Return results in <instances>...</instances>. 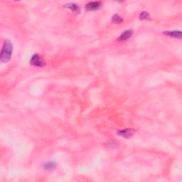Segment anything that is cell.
I'll return each mask as SVG.
<instances>
[{"mask_svg":"<svg viewBox=\"0 0 182 182\" xmlns=\"http://www.w3.org/2000/svg\"><path fill=\"white\" fill-rule=\"evenodd\" d=\"M13 46L9 39H5L1 51V61L3 63L9 62L12 56Z\"/></svg>","mask_w":182,"mask_h":182,"instance_id":"1","label":"cell"},{"mask_svg":"<svg viewBox=\"0 0 182 182\" xmlns=\"http://www.w3.org/2000/svg\"><path fill=\"white\" fill-rule=\"evenodd\" d=\"M30 63L33 66H37V67H43L45 65V62L42 57L38 54H34L31 57V60H30Z\"/></svg>","mask_w":182,"mask_h":182,"instance_id":"2","label":"cell"},{"mask_svg":"<svg viewBox=\"0 0 182 182\" xmlns=\"http://www.w3.org/2000/svg\"><path fill=\"white\" fill-rule=\"evenodd\" d=\"M135 130L130 129V128H126V129L118 130V135L120 137L124 138H130L135 134Z\"/></svg>","mask_w":182,"mask_h":182,"instance_id":"3","label":"cell"},{"mask_svg":"<svg viewBox=\"0 0 182 182\" xmlns=\"http://www.w3.org/2000/svg\"><path fill=\"white\" fill-rule=\"evenodd\" d=\"M101 1H91L86 4V9L88 11H94L99 9L101 6Z\"/></svg>","mask_w":182,"mask_h":182,"instance_id":"4","label":"cell"},{"mask_svg":"<svg viewBox=\"0 0 182 182\" xmlns=\"http://www.w3.org/2000/svg\"><path fill=\"white\" fill-rule=\"evenodd\" d=\"M132 34H133V31L132 30H127V31H124V32H123L121 34V35L118 37V41H126V40L129 39V38L131 37L132 36Z\"/></svg>","mask_w":182,"mask_h":182,"instance_id":"5","label":"cell"},{"mask_svg":"<svg viewBox=\"0 0 182 182\" xmlns=\"http://www.w3.org/2000/svg\"><path fill=\"white\" fill-rule=\"evenodd\" d=\"M65 7L68 8V9H71L73 12H76L78 14L81 13V9L78 6V5L75 4V3H69V4H65Z\"/></svg>","mask_w":182,"mask_h":182,"instance_id":"6","label":"cell"},{"mask_svg":"<svg viewBox=\"0 0 182 182\" xmlns=\"http://www.w3.org/2000/svg\"><path fill=\"white\" fill-rule=\"evenodd\" d=\"M164 34L170 37L181 38V32L180 31H165Z\"/></svg>","mask_w":182,"mask_h":182,"instance_id":"7","label":"cell"},{"mask_svg":"<svg viewBox=\"0 0 182 182\" xmlns=\"http://www.w3.org/2000/svg\"><path fill=\"white\" fill-rule=\"evenodd\" d=\"M57 166L56 163L55 161H48V162L46 163L44 165H43V169L45 170H47V171H52V170L55 169Z\"/></svg>","mask_w":182,"mask_h":182,"instance_id":"8","label":"cell"},{"mask_svg":"<svg viewBox=\"0 0 182 182\" xmlns=\"http://www.w3.org/2000/svg\"><path fill=\"white\" fill-rule=\"evenodd\" d=\"M113 21L115 24H120V23L123 22V18L121 16H119L118 14H115L113 16Z\"/></svg>","mask_w":182,"mask_h":182,"instance_id":"9","label":"cell"},{"mask_svg":"<svg viewBox=\"0 0 182 182\" xmlns=\"http://www.w3.org/2000/svg\"><path fill=\"white\" fill-rule=\"evenodd\" d=\"M149 17V14L147 12V11H142L140 13V19H146Z\"/></svg>","mask_w":182,"mask_h":182,"instance_id":"10","label":"cell"}]
</instances>
